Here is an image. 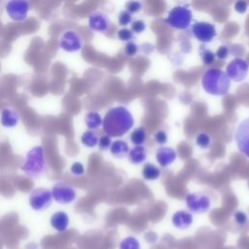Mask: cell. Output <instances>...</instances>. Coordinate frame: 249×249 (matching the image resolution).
Segmentation results:
<instances>
[{
	"mask_svg": "<svg viewBox=\"0 0 249 249\" xmlns=\"http://www.w3.org/2000/svg\"><path fill=\"white\" fill-rule=\"evenodd\" d=\"M133 124L132 115L124 106L109 109L102 119L103 130L110 137L123 136L132 127Z\"/></svg>",
	"mask_w": 249,
	"mask_h": 249,
	"instance_id": "cell-1",
	"label": "cell"
},
{
	"mask_svg": "<svg viewBox=\"0 0 249 249\" xmlns=\"http://www.w3.org/2000/svg\"><path fill=\"white\" fill-rule=\"evenodd\" d=\"M201 85L205 91L213 95H225L231 87L227 73L219 68L208 69L202 76Z\"/></svg>",
	"mask_w": 249,
	"mask_h": 249,
	"instance_id": "cell-2",
	"label": "cell"
},
{
	"mask_svg": "<svg viewBox=\"0 0 249 249\" xmlns=\"http://www.w3.org/2000/svg\"><path fill=\"white\" fill-rule=\"evenodd\" d=\"M45 150L43 146H35L26 153L20 170L30 178H37L45 172Z\"/></svg>",
	"mask_w": 249,
	"mask_h": 249,
	"instance_id": "cell-3",
	"label": "cell"
},
{
	"mask_svg": "<svg viewBox=\"0 0 249 249\" xmlns=\"http://www.w3.org/2000/svg\"><path fill=\"white\" fill-rule=\"evenodd\" d=\"M191 21L192 12L185 6H176L172 8L165 18L166 23L178 29H186L189 27Z\"/></svg>",
	"mask_w": 249,
	"mask_h": 249,
	"instance_id": "cell-4",
	"label": "cell"
},
{
	"mask_svg": "<svg viewBox=\"0 0 249 249\" xmlns=\"http://www.w3.org/2000/svg\"><path fill=\"white\" fill-rule=\"evenodd\" d=\"M53 200L52 193L49 189L46 188H37L34 189L28 197V202L31 208L37 211H42L50 207Z\"/></svg>",
	"mask_w": 249,
	"mask_h": 249,
	"instance_id": "cell-5",
	"label": "cell"
},
{
	"mask_svg": "<svg viewBox=\"0 0 249 249\" xmlns=\"http://www.w3.org/2000/svg\"><path fill=\"white\" fill-rule=\"evenodd\" d=\"M59 47L68 53L80 51L83 47V38L80 33L74 29L66 30L59 38Z\"/></svg>",
	"mask_w": 249,
	"mask_h": 249,
	"instance_id": "cell-6",
	"label": "cell"
},
{
	"mask_svg": "<svg viewBox=\"0 0 249 249\" xmlns=\"http://www.w3.org/2000/svg\"><path fill=\"white\" fill-rule=\"evenodd\" d=\"M53 198L61 204H67L75 200L77 194L76 191L65 182H56L52 188Z\"/></svg>",
	"mask_w": 249,
	"mask_h": 249,
	"instance_id": "cell-7",
	"label": "cell"
},
{
	"mask_svg": "<svg viewBox=\"0 0 249 249\" xmlns=\"http://www.w3.org/2000/svg\"><path fill=\"white\" fill-rule=\"evenodd\" d=\"M30 4L26 0H12L6 4V12L9 18L15 21H23L27 18Z\"/></svg>",
	"mask_w": 249,
	"mask_h": 249,
	"instance_id": "cell-8",
	"label": "cell"
},
{
	"mask_svg": "<svg viewBox=\"0 0 249 249\" xmlns=\"http://www.w3.org/2000/svg\"><path fill=\"white\" fill-rule=\"evenodd\" d=\"M234 138L238 150L249 158V117L238 124Z\"/></svg>",
	"mask_w": 249,
	"mask_h": 249,
	"instance_id": "cell-9",
	"label": "cell"
},
{
	"mask_svg": "<svg viewBox=\"0 0 249 249\" xmlns=\"http://www.w3.org/2000/svg\"><path fill=\"white\" fill-rule=\"evenodd\" d=\"M249 65L246 60L242 58H235L231 60L227 66V75L230 80L240 82L245 79L248 74Z\"/></svg>",
	"mask_w": 249,
	"mask_h": 249,
	"instance_id": "cell-10",
	"label": "cell"
},
{
	"mask_svg": "<svg viewBox=\"0 0 249 249\" xmlns=\"http://www.w3.org/2000/svg\"><path fill=\"white\" fill-rule=\"evenodd\" d=\"M186 202L188 208L196 213L206 212L210 207V198L206 195L199 193L188 194Z\"/></svg>",
	"mask_w": 249,
	"mask_h": 249,
	"instance_id": "cell-11",
	"label": "cell"
},
{
	"mask_svg": "<svg viewBox=\"0 0 249 249\" xmlns=\"http://www.w3.org/2000/svg\"><path fill=\"white\" fill-rule=\"evenodd\" d=\"M192 31L195 37L203 43L210 42L216 36V29L212 23L199 21L192 26Z\"/></svg>",
	"mask_w": 249,
	"mask_h": 249,
	"instance_id": "cell-12",
	"label": "cell"
},
{
	"mask_svg": "<svg viewBox=\"0 0 249 249\" xmlns=\"http://www.w3.org/2000/svg\"><path fill=\"white\" fill-rule=\"evenodd\" d=\"M110 20L106 14L96 11L89 15V26L91 30L97 32L106 31L109 27Z\"/></svg>",
	"mask_w": 249,
	"mask_h": 249,
	"instance_id": "cell-13",
	"label": "cell"
},
{
	"mask_svg": "<svg viewBox=\"0 0 249 249\" xmlns=\"http://www.w3.org/2000/svg\"><path fill=\"white\" fill-rule=\"evenodd\" d=\"M19 115L12 108H5L2 110L0 115V122L5 127H14L18 124Z\"/></svg>",
	"mask_w": 249,
	"mask_h": 249,
	"instance_id": "cell-14",
	"label": "cell"
},
{
	"mask_svg": "<svg viewBox=\"0 0 249 249\" xmlns=\"http://www.w3.org/2000/svg\"><path fill=\"white\" fill-rule=\"evenodd\" d=\"M176 152L169 147H160L156 154L157 161L161 166H166L173 162L176 159Z\"/></svg>",
	"mask_w": 249,
	"mask_h": 249,
	"instance_id": "cell-15",
	"label": "cell"
},
{
	"mask_svg": "<svg viewBox=\"0 0 249 249\" xmlns=\"http://www.w3.org/2000/svg\"><path fill=\"white\" fill-rule=\"evenodd\" d=\"M192 223L193 215L187 211L180 210L174 213L172 216V224L180 230H185L189 228L192 225Z\"/></svg>",
	"mask_w": 249,
	"mask_h": 249,
	"instance_id": "cell-16",
	"label": "cell"
},
{
	"mask_svg": "<svg viewBox=\"0 0 249 249\" xmlns=\"http://www.w3.org/2000/svg\"><path fill=\"white\" fill-rule=\"evenodd\" d=\"M68 224H69V218L65 212L58 211L53 214L51 217L52 227L58 231H65L66 228L68 227Z\"/></svg>",
	"mask_w": 249,
	"mask_h": 249,
	"instance_id": "cell-17",
	"label": "cell"
},
{
	"mask_svg": "<svg viewBox=\"0 0 249 249\" xmlns=\"http://www.w3.org/2000/svg\"><path fill=\"white\" fill-rule=\"evenodd\" d=\"M146 159V150L142 146H135L128 153V160L130 162L139 164Z\"/></svg>",
	"mask_w": 249,
	"mask_h": 249,
	"instance_id": "cell-18",
	"label": "cell"
},
{
	"mask_svg": "<svg viewBox=\"0 0 249 249\" xmlns=\"http://www.w3.org/2000/svg\"><path fill=\"white\" fill-rule=\"evenodd\" d=\"M85 123L89 129H95L102 124V118L95 111L88 112L85 116Z\"/></svg>",
	"mask_w": 249,
	"mask_h": 249,
	"instance_id": "cell-19",
	"label": "cell"
},
{
	"mask_svg": "<svg viewBox=\"0 0 249 249\" xmlns=\"http://www.w3.org/2000/svg\"><path fill=\"white\" fill-rule=\"evenodd\" d=\"M110 152L115 157H124L128 153V146L123 140H116L111 144Z\"/></svg>",
	"mask_w": 249,
	"mask_h": 249,
	"instance_id": "cell-20",
	"label": "cell"
},
{
	"mask_svg": "<svg viewBox=\"0 0 249 249\" xmlns=\"http://www.w3.org/2000/svg\"><path fill=\"white\" fill-rule=\"evenodd\" d=\"M142 175L147 180H156L160 177V171L156 165L148 162L143 166Z\"/></svg>",
	"mask_w": 249,
	"mask_h": 249,
	"instance_id": "cell-21",
	"label": "cell"
},
{
	"mask_svg": "<svg viewBox=\"0 0 249 249\" xmlns=\"http://www.w3.org/2000/svg\"><path fill=\"white\" fill-rule=\"evenodd\" d=\"M81 141L82 143L87 146V147H94L98 144V141H99V138L98 136L91 130H87L85 131L82 136H81Z\"/></svg>",
	"mask_w": 249,
	"mask_h": 249,
	"instance_id": "cell-22",
	"label": "cell"
},
{
	"mask_svg": "<svg viewBox=\"0 0 249 249\" xmlns=\"http://www.w3.org/2000/svg\"><path fill=\"white\" fill-rule=\"evenodd\" d=\"M145 139H146V132L143 127H137L131 132L130 140L134 145L140 146L145 142Z\"/></svg>",
	"mask_w": 249,
	"mask_h": 249,
	"instance_id": "cell-23",
	"label": "cell"
},
{
	"mask_svg": "<svg viewBox=\"0 0 249 249\" xmlns=\"http://www.w3.org/2000/svg\"><path fill=\"white\" fill-rule=\"evenodd\" d=\"M119 249H140V244L136 238L128 236L120 242Z\"/></svg>",
	"mask_w": 249,
	"mask_h": 249,
	"instance_id": "cell-24",
	"label": "cell"
},
{
	"mask_svg": "<svg viewBox=\"0 0 249 249\" xmlns=\"http://www.w3.org/2000/svg\"><path fill=\"white\" fill-rule=\"evenodd\" d=\"M199 54H200V57H201L203 63H205V64H211L215 59L214 53H212L210 50L205 49V48L199 49Z\"/></svg>",
	"mask_w": 249,
	"mask_h": 249,
	"instance_id": "cell-25",
	"label": "cell"
},
{
	"mask_svg": "<svg viewBox=\"0 0 249 249\" xmlns=\"http://www.w3.org/2000/svg\"><path fill=\"white\" fill-rule=\"evenodd\" d=\"M210 142H211V139L209 135L204 132L199 133L196 138V143L200 148H207L210 145Z\"/></svg>",
	"mask_w": 249,
	"mask_h": 249,
	"instance_id": "cell-26",
	"label": "cell"
},
{
	"mask_svg": "<svg viewBox=\"0 0 249 249\" xmlns=\"http://www.w3.org/2000/svg\"><path fill=\"white\" fill-rule=\"evenodd\" d=\"M132 19V16L129 12H127L126 10L122 11L119 15V23L121 25H126L128 24Z\"/></svg>",
	"mask_w": 249,
	"mask_h": 249,
	"instance_id": "cell-27",
	"label": "cell"
},
{
	"mask_svg": "<svg viewBox=\"0 0 249 249\" xmlns=\"http://www.w3.org/2000/svg\"><path fill=\"white\" fill-rule=\"evenodd\" d=\"M118 37L122 41H129L133 37V33L131 30L127 28H123L118 31Z\"/></svg>",
	"mask_w": 249,
	"mask_h": 249,
	"instance_id": "cell-28",
	"label": "cell"
},
{
	"mask_svg": "<svg viewBox=\"0 0 249 249\" xmlns=\"http://www.w3.org/2000/svg\"><path fill=\"white\" fill-rule=\"evenodd\" d=\"M70 171L71 173H73L74 175L80 176L82 174H84L85 172V167L81 162H74L71 167H70Z\"/></svg>",
	"mask_w": 249,
	"mask_h": 249,
	"instance_id": "cell-29",
	"label": "cell"
},
{
	"mask_svg": "<svg viewBox=\"0 0 249 249\" xmlns=\"http://www.w3.org/2000/svg\"><path fill=\"white\" fill-rule=\"evenodd\" d=\"M126 11L129 12L130 14L132 13H137L141 10V4L137 1H130V2H127L126 5Z\"/></svg>",
	"mask_w": 249,
	"mask_h": 249,
	"instance_id": "cell-30",
	"label": "cell"
},
{
	"mask_svg": "<svg viewBox=\"0 0 249 249\" xmlns=\"http://www.w3.org/2000/svg\"><path fill=\"white\" fill-rule=\"evenodd\" d=\"M138 51V47L136 44H134L133 42H128L126 45H125V48H124V52L127 55L129 56H133L136 54Z\"/></svg>",
	"mask_w": 249,
	"mask_h": 249,
	"instance_id": "cell-31",
	"label": "cell"
},
{
	"mask_svg": "<svg viewBox=\"0 0 249 249\" xmlns=\"http://www.w3.org/2000/svg\"><path fill=\"white\" fill-rule=\"evenodd\" d=\"M146 28V24L142 20H135L131 24V30L136 33H141Z\"/></svg>",
	"mask_w": 249,
	"mask_h": 249,
	"instance_id": "cell-32",
	"label": "cell"
},
{
	"mask_svg": "<svg viewBox=\"0 0 249 249\" xmlns=\"http://www.w3.org/2000/svg\"><path fill=\"white\" fill-rule=\"evenodd\" d=\"M111 137L108 136V135H103L99 138V141H98V146L100 149L104 150V149H107L111 146Z\"/></svg>",
	"mask_w": 249,
	"mask_h": 249,
	"instance_id": "cell-33",
	"label": "cell"
},
{
	"mask_svg": "<svg viewBox=\"0 0 249 249\" xmlns=\"http://www.w3.org/2000/svg\"><path fill=\"white\" fill-rule=\"evenodd\" d=\"M234 217V220L235 222L238 224V225H244L246 222H247V216L244 212L242 211H237L234 213L233 215Z\"/></svg>",
	"mask_w": 249,
	"mask_h": 249,
	"instance_id": "cell-34",
	"label": "cell"
},
{
	"mask_svg": "<svg viewBox=\"0 0 249 249\" xmlns=\"http://www.w3.org/2000/svg\"><path fill=\"white\" fill-rule=\"evenodd\" d=\"M155 139L159 144H163L166 142L167 140V136L166 133L163 130H159L156 135H155Z\"/></svg>",
	"mask_w": 249,
	"mask_h": 249,
	"instance_id": "cell-35",
	"label": "cell"
},
{
	"mask_svg": "<svg viewBox=\"0 0 249 249\" xmlns=\"http://www.w3.org/2000/svg\"><path fill=\"white\" fill-rule=\"evenodd\" d=\"M228 53H229V50L226 46H221L217 52H216V56L221 58V59H225L227 56H228Z\"/></svg>",
	"mask_w": 249,
	"mask_h": 249,
	"instance_id": "cell-36",
	"label": "cell"
},
{
	"mask_svg": "<svg viewBox=\"0 0 249 249\" xmlns=\"http://www.w3.org/2000/svg\"><path fill=\"white\" fill-rule=\"evenodd\" d=\"M234 9H235L236 12L242 14V13H244L247 10V4L245 2H243V1H238V2L235 3Z\"/></svg>",
	"mask_w": 249,
	"mask_h": 249,
	"instance_id": "cell-37",
	"label": "cell"
}]
</instances>
